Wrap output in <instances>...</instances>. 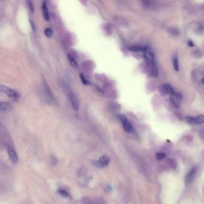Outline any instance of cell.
I'll use <instances>...</instances> for the list:
<instances>
[{
	"label": "cell",
	"mask_w": 204,
	"mask_h": 204,
	"mask_svg": "<svg viewBox=\"0 0 204 204\" xmlns=\"http://www.w3.org/2000/svg\"><path fill=\"white\" fill-rule=\"evenodd\" d=\"M1 91L2 93L7 95L14 101H17L20 98L19 95L16 91L4 85L1 86Z\"/></svg>",
	"instance_id": "obj_1"
},
{
	"label": "cell",
	"mask_w": 204,
	"mask_h": 204,
	"mask_svg": "<svg viewBox=\"0 0 204 204\" xmlns=\"http://www.w3.org/2000/svg\"><path fill=\"white\" fill-rule=\"evenodd\" d=\"M189 29L197 35L204 34V24L202 23L196 21L192 22L189 24Z\"/></svg>",
	"instance_id": "obj_2"
},
{
	"label": "cell",
	"mask_w": 204,
	"mask_h": 204,
	"mask_svg": "<svg viewBox=\"0 0 204 204\" xmlns=\"http://www.w3.org/2000/svg\"><path fill=\"white\" fill-rule=\"evenodd\" d=\"M119 118L122 123L123 129L126 132L128 133H132L134 132L133 127L127 119L126 116H125L123 114H119Z\"/></svg>",
	"instance_id": "obj_3"
},
{
	"label": "cell",
	"mask_w": 204,
	"mask_h": 204,
	"mask_svg": "<svg viewBox=\"0 0 204 204\" xmlns=\"http://www.w3.org/2000/svg\"><path fill=\"white\" fill-rule=\"evenodd\" d=\"M110 162V159L106 155L101 156L98 160H94L93 164L98 168H104L107 167Z\"/></svg>",
	"instance_id": "obj_4"
},
{
	"label": "cell",
	"mask_w": 204,
	"mask_h": 204,
	"mask_svg": "<svg viewBox=\"0 0 204 204\" xmlns=\"http://www.w3.org/2000/svg\"><path fill=\"white\" fill-rule=\"evenodd\" d=\"M67 93H68V98H69L71 104L72 108L75 111H78L79 109V103L77 98H76L75 94L72 92L70 89H67Z\"/></svg>",
	"instance_id": "obj_5"
},
{
	"label": "cell",
	"mask_w": 204,
	"mask_h": 204,
	"mask_svg": "<svg viewBox=\"0 0 204 204\" xmlns=\"http://www.w3.org/2000/svg\"><path fill=\"white\" fill-rule=\"evenodd\" d=\"M80 204H106L104 201L101 198H91L89 197L83 198L80 201Z\"/></svg>",
	"instance_id": "obj_6"
},
{
	"label": "cell",
	"mask_w": 204,
	"mask_h": 204,
	"mask_svg": "<svg viewBox=\"0 0 204 204\" xmlns=\"http://www.w3.org/2000/svg\"><path fill=\"white\" fill-rule=\"evenodd\" d=\"M198 170V168L196 166H195L189 171V172L187 174V175L185 177V183L186 184H190L194 180L195 177L196 176Z\"/></svg>",
	"instance_id": "obj_7"
},
{
	"label": "cell",
	"mask_w": 204,
	"mask_h": 204,
	"mask_svg": "<svg viewBox=\"0 0 204 204\" xmlns=\"http://www.w3.org/2000/svg\"><path fill=\"white\" fill-rule=\"evenodd\" d=\"M7 153H8V155H9L10 161L14 164H16L18 160L17 155L15 150L11 145H9L7 147Z\"/></svg>",
	"instance_id": "obj_8"
},
{
	"label": "cell",
	"mask_w": 204,
	"mask_h": 204,
	"mask_svg": "<svg viewBox=\"0 0 204 204\" xmlns=\"http://www.w3.org/2000/svg\"><path fill=\"white\" fill-rule=\"evenodd\" d=\"M186 120L191 123H194V124H202L204 123V115H199L195 117H187Z\"/></svg>",
	"instance_id": "obj_9"
},
{
	"label": "cell",
	"mask_w": 204,
	"mask_h": 204,
	"mask_svg": "<svg viewBox=\"0 0 204 204\" xmlns=\"http://www.w3.org/2000/svg\"><path fill=\"white\" fill-rule=\"evenodd\" d=\"M144 58L147 62H153L154 60L153 53L151 52L150 48L147 47H145V50L143 52Z\"/></svg>",
	"instance_id": "obj_10"
},
{
	"label": "cell",
	"mask_w": 204,
	"mask_h": 204,
	"mask_svg": "<svg viewBox=\"0 0 204 204\" xmlns=\"http://www.w3.org/2000/svg\"><path fill=\"white\" fill-rule=\"evenodd\" d=\"M169 98H170V99L172 101V102L174 104V105H175L176 107H178L180 106L181 98L179 94H177L176 92H174L173 94L170 95Z\"/></svg>",
	"instance_id": "obj_11"
},
{
	"label": "cell",
	"mask_w": 204,
	"mask_h": 204,
	"mask_svg": "<svg viewBox=\"0 0 204 204\" xmlns=\"http://www.w3.org/2000/svg\"><path fill=\"white\" fill-rule=\"evenodd\" d=\"M161 90L164 94H167H167L171 95V94H173L174 92H175L173 88L171 87V85H169V84H165L162 85L161 87Z\"/></svg>",
	"instance_id": "obj_12"
},
{
	"label": "cell",
	"mask_w": 204,
	"mask_h": 204,
	"mask_svg": "<svg viewBox=\"0 0 204 204\" xmlns=\"http://www.w3.org/2000/svg\"><path fill=\"white\" fill-rule=\"evenodd\" d=\"M42 12H43V16L44 19L48 21L50 20V15L48 13V8L47 6V4L45 1H44L42 4Z\"/></svg>",
	"instance_id": "obj_13"
},
{
	"label": "cell",
	"mask_w": 204,
	"mask_h": 204,
	"mask_svg": "<svg viewBox=\"0 0 204 204\" xmlns=\"http://www.w3.org/2000/svg\"><path fill=\"white\" fill-rule=\"evenodd\" d=\"M12 109V106L10 104L6 102H0V110L1 111H7Z\"/></svg>",
	"instance_id": "obj_14"
},
{
	"label": "cell",
	"mask_w": 204,
	"mask_h": 204,
	"mask_svg": "<svg viewBox=\"0 0 204 204\" xmlns=\"http://www.w3.org/2000/svg\"><path fill=\"white\" fill-rule=\"evenodd\" d=\"M192 55L193 57H194L195 58H199L202 56L203 54H202V52L200 50L194 49L192 52Z\"/></svg>",
	"instance_id": "obj_15"
},
{
	"label": "cell",
	"mask_w": 204,
	"mask_h": 204,
	"mask_svg": "<svg viewBox=\"0 0 204 204\" xmlns=\"http://www.w3.org/2000/svg\"><path fill=\"white\" fill-rule=\"evenodd\" d=\"M67 57H68V60H69L70 64L72 65L73 67L77 68V67H79V65H78L77 62H76V60L74 59V58L72 57V55H71L70 54H68L67 55Z\"/></svg>",
	"instance_id": "obj_16"
},
{
	"label": "cell",
	"mask_w": 204,
	"mask_h": 204,
	"mask_svg": "<svg viewBox=\"0 0 204 204\" xmlns=\"http://www.w3.org/2000/svg\"><path fill=\"white\" fill-rule=\"evenodd\" d=\"M129 49L130 50L132 51V52H144V50H145V47L143 48V47H141V46H134L129 47Z\"/></svg>",
	"instance_id": "obj_17"
},
{
	"label": "cell",
	"mask_w": 204,
	"mask_h": 204,
	"mask_svg": "<svg viewBox=\"0 0 204 204\" xmlns=\"http://www.w3.org/2000/svg\"><path fill=\"white\" fill-rule=\"evenodd\" d=\"M58 193H59V194H60V196L65 197V198H70V193L64 190V189H59V190L58 191Z\"/></svg>",
	"instance_id": "obj_18"
},
{
	"label": "cell",
	"mask_w": 204,
	"mask_h": 204,
	"mask_svg": "<svg viewBox=\"0 0 204 204\" xmlns=\"http://www.w3.org/2000/svg\"><path fill=\"white\" fill-rule=\"evenodd\" d=\"M168 32L172 36H177L180 34V31L175 28H170L168 29Z\"/></svg>",
	"instance_id": "obj_19"
},
{
	"label": "cell",
	"mask_w": 204,
	"mask_h": 204,
	"mask_svg": "<svg viewBox=\"0 0 204 204\" xmlns=\"http://www.w3.org/2000/svg\"><path fill=\"white\" fill-rule=\"evenodd\" d=\"M173 65H174V68L175 69V70L177 72L179 71V69H180V67H179V60L177 58V56H175L174 58V60H173Z\"/></svg>",
	"instance_id": "obj_20"
},
{
	"label": "cell",
	"mask_w": 204,
	"mask_h": 204,
	"mask_svg": "<svg viewBox=\"0 0 204 204\" xmlns=\"http://www.w3.org/2000/svg\"><path fill=\"white\" fill-rule=\"evenodd\" d=\"M43 86L44 87V89H45V90H46V94L48 96H49L50 98H51L52 99H53V96L52 95V94L48 87V85L47 84V83L46 82V81H44V84H43Z\"/></svg>",
	"instance_id": "obj_21"
},
{
	"label": "cell",
	"mask_w": 204,
	"mask_h": 204,
	"mask_svg": "<svg viewBox=\"0 0 204 204\" xmlns=\"http://www.w3.org/2000/svg\"><path fill=\"white\" fill-rule=\"evenodd\" d=\"M167 156V155L165 153L163 152H157L156 153V158L157 160H164Z\"/></svg>",
	"instance_id": "obj_22"
},
{
	"label": "cell",
	"mask_w": 204,
	"mask_h": 204,
	"mask_svg": "<svg viewBox=\"0 0 204 204\" xmlns=\"http://www.w3.org/2000/svg\"><path fill=\"white\" fill-rule=\"evenodd\" d=\"M168 165H169V167L172 169H175L177 167V162L175 161V160L174 159H168Z\"/></svg>",
	"instance_id": "obj_23"
},
{
	"label": "cell",
	"mask_w": 204,
	"mask_h": 204,
	"mask_svg": "<svg viewBox=\"0 0 204 204\" xmlns=\"http://www.w3.org/2000/svg\"><path fill=\"white\" fill-rule=\"evenodd\" d=\"M44 34L46 35V36L48 37L52 36V29L50 28H46L44 30Z\"/></svg>",
	"instance_id": "obj_24"
},
{
	"label": "cell",
	"mask_w": 204,
	"mask_h": 204,
	"mask_svg": "<svg viewBox=\"0 0 204 204\" xmlns=\"http://www.w3.org/2000/svg\"><path fill=\"white\" fill-rule=\"evenodd\" d=\"M27 2H28V9H29L30 12L31 13H33L34 12V6H33V2H32L31 1H28Z\"/></svg>",
	"instance_id": "obj_25"
},
{
	"label": "cell",
	"mask_w": 204,
	"mask_h": 204,
	"mask_svg": "<svg viewBox=\"0 0 204 204\" xmlns=\"http://www.w3.org/2000/svg\"><path fill=\"white\" fill-rule=\"evenodd\" d=\"M80 77L81 80L83 84H86V85L89 84V82L84 77V75L82 74H80Z\"/></svg>",
	"instance_id": "obj_26"
},
{
	"label": "cell",
	"mask_w": 204,
	"mask_h": 204,
	"mask_svg": "<svg viewBox=\"0 0 204 204\" xmlns=\"http://www.w3.org/2000/svg\"><path fill=\"white\" fill-rule=\"evenodd\" d=\"M51 162L53 165H56L57 164L58 159H56V157L55 156H54L53 155L51 156Z\"/></svg>",
	"instance_id": "obj_27"
},
{
	"label": "cell",
	"mask_w": 204,
	"mask_h": 204,
	"mask_svg": "<svg viewBox=\"0 0 204 204\" xmlns=\"http://www.w3.org/2000/svg\"><path fill=\"white\" fill-rule=\"evenodd\" d=\"M201 18L204 21V5L203 6V7L201 9Z\"/></svg>",
	"instance_id": "obj_28"
},
{
	"label": "cell",
	"mask_w": 204,
	"mask_h": 204,
	"mask_svg": "<svg viewBox=\"0 0 204 204\" xmlns=\"http://www.w3.org/2000/svg\"><path fill=\"white\" fill-rule=\"evenodd\" d=\"M30 23H31V28H32V29L33 31H36V26H35V25L31 21H30Z\"/></svg>",
	"instance_id": "obj_29"
},
{
	"label": "cell",
	"mask_w": 204,
	"mask_h": 204,
	"mask_svg": "<svg viewBox=\"0 0 204 204\" xmlns=\"http://www.w3.org/2000/svg\"><path fill=\"white\" fill-rule=\"evenodd\" d=\"M188 44H189V46L190 47H194V43H193V41H191V40H190V41L188 42Z\"/></svg>",
	"instance_id": "obj_30"
},
{
	"label": "cell",
	"mask_w": 204,
	"mask_h": 204,
	"mask_svg": "<svg viewBox=\"0 0 204 204\" xmlns=\"http://www.w3.org/2000/svg\"><path fill=\"white\" fill-rule=\"evenodd\" d=\"M201 83H202V84H204V77L202 79V80H201Z\"/></svg>",
	"instance_id": "obj_31"
},
{
	"label": "cell",
	"mask_w": 204,
	"mask_h": 204,
	"mask_svg": "<svg viewBox=\"0 0 204 204\" xmlns=\"http://www.w3.org/2000/svg\"><path fill=\"white\" fill-rule=\"evenodd\" d=\"M203 136H204V132H203Z\"/></svg>",
	"instance_id": "obj_32"
}]
</instances>
